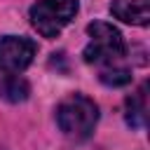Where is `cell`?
Listing matches in <instances>:
<instances>
[{
  "instance_id": "7a4b0ae2",
  "label": "cell",
  "mask_w": 150,
  "mask_h": 150,
  "mask_svg": "<svg viewBox=\"0 0 150 150\" xmlns=\"http://www.w3.org/2000/svg\"><path fill=\"white\" fill-rule=\"evenodd\" d=\"M96 122H98V105L84 94H70L56 105V124L73 141L89 138Z\"/></svg>"
},
{
  "instance_id": "3957f363",
  "label": "cell",
  "mask_w": 150,
  "mask_h": 150,
  "mask_svg": "<svg viewBox=\"0 0 150 150\" xmlns=\"http://www.w3.org/2000/svg\"><path fill=\"white\" fill-rule=\"evenodd\" d=\"M77 7V0H38L28 9V19L42 38H56L75 19Z\"/></svg>"
},
{
  "instance_id": "52a82bcc",
  "label": "cell",
  "mask_w": 150,
  "mask_h": 150,
  "mask_svg": "<svg viewBox=\"0 0 150 150\" xmlns=\"http://www.w3.org/2000/svg\"><path fill=\"white\" fill-rule=\"evenodd\" d=\"M28 94H30V84L21 75L9 73V75L0 77V98H5L9 103H21L28 98Z\"/></svg>"
},
{
  "instance_id": "5b68a950",
  "label": "cell",
  "mask_w": 150,
  "mask_h": 150,
  "mask_svg": "<svg viewBox=\"0 0 150 150\" xmlns=\"http://www.w3.org/2000/svg\"><path fill=\"white\" fill-rule=\"evenodd\" d=\"M110 12H112V16H117L124 23H131V26H148V21H150L148 0H112Z\"/></svg>"
},
{
  "instance_id": "ba28073f",
  "label": "cell",
  "mask_w": 150,
  "mask_h": 150,
  "mask_svg": "<svg viewBox=\"0 0 150 150\" xmlns=\"http://www.w3.org/2000/svg\"><path fill=\"white\" fill-rule=\"evenodd\" d=\"M98 80L103 84H108V87H122V84L131 82V70L127 66H122V63L120 66H105V68H101Z\"/></svg>"
},
{
  "instance_id": "277c9868",
  "label": "cell",
  "mask_w": 150,
  "mask_h": 150,
  "mask_svg": "<svg viewBox=\"0 0 150 150\" xmlns=\"http://www.w3.org/2000/svg\"><path fill=\"white\" fill-rule=\"evenodd\" d=\"M38 45L23 35H5L0 38V70L5 73H21L30 66Z\"/></svg>"
},
{
  "instance_id": "6da1fadb",
  "label": "cell",
  "mask_w": 150,
  "mask_h": 150,
  "mask_svg": "<svg viewBox=\"0 0 150 150\" xmlns=\"http://www.w3.org/2000/svg\"><path fill=\"white\" fill-rule=\"evenodd\" d=\"M87 35H89V45L82 52L87 63H94L98 68L120 66L122 59L127 56V42L112 23L94 21L87 26Z\"/></svg>"
},
{
  "instance_id": "8992f818",
  "label": "cell",
  "mask_w": 150,
  "mask_h": 150,
  "mask_svg": "<svg viewBox=\"0 0 150 150\" xmlns=\"http://www.w3.org/2000/svg\"><path fill=\"white\" fill-rule=\"evenodd\" d=\"M124 115H127V124L134 129H143L145 127V117H148V84H141L124 103Z\"/></svg>"
}]
</instances>
